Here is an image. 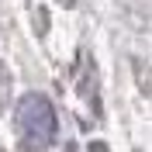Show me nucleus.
Masks as SVG:
<instances>
[{
    "label": "nucleus",
    "mask_w": 152,
    "mask_h": 152,
    "mask_svg": "<svg viewBox=\"0 0 152 152\" xmlns=\"http://www.w3.org/2000/svg\"><path fill=\"white\" fill-rule=\"evenodd\" d=\"M14 124H18V138L21 149L28 152H42L56 142L59 135V118L52 100L42 94H24L18 100V114H14Z\"/></svg>",
    "instance_id": "1"
}]
</instances>
